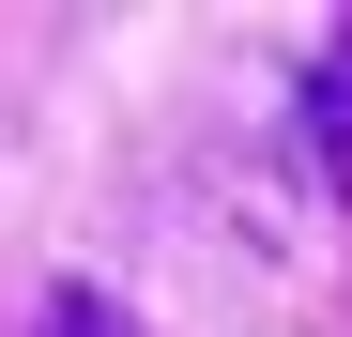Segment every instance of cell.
<instances>
[{
    "label": "cell",
    "instance_id": "6da1fadb",
    "mask_svg": "<svg viewBox=\"0 0 352 337\" xmlns=\"http://www.w3.org/2000/svg\"><path fill=\"white\" fill-rule=\"evenodd\" d=\"M307 153H322V184L352 199V46H337V62L307 77Z\"/></svg>",
    "mask_w": 352,
    "mask_h": 337
},
{
    "label": "cell",
    "instance_id": "7a4b0ae2",
    "mask_svg": "<svg viewBox=\"0 0 352 337\" xmlns=\"http://www.w3.org/2000/svg\"><path fill=\"white\" fill-rule=\"evenodd\" d=\"M31 337H138V322H123V307H107V292H92V276H62V292H46V307H31Z\"/></svg>",
    "mask_w": 352,
    "mask_h": 337
}]
</instances>
